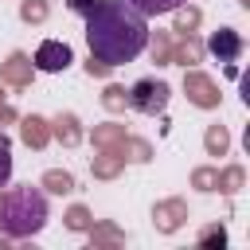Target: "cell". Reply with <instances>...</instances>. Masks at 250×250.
Here are the masks:
<instances>
[{
    "instance_id": "1",
    "label": "cell",
    "mask_w": 250,
    "mask_h": 250,
    "mask_svg": "<svg viewBox=\"0 0 250 250\" xmlns=\"http://www.w3.org/2000/svg\"><path fill=\"white\" fill-rule=\"evenodd\" d=\"M86 43L90 55L109 66L133 62L148 47V16L125 0H98V8L86 12Z\"/></svg>"
},
{
    "instance_id": "2",
    "label": "cell",
    "mask_w": 250,
    "mask_h": 250,
    "mask_svg": "<svg viewBox=\"0 0 250 250\" xmlns=\"http://www.w3.org/2000/svg\"><path fill=\"white\" fill-rule=\"evenodd\" d=\"M47 227V195L31 184L0 195V230L12 238H31Z\"/></svg>"
},
{
    "instance_id": "3",
    "label": "cell",
    "mask_w": 250,
    "mask_h": 250,
    "mask_svg": "<svg viewBox=\"0 0 250 250\" xmlns=\"http://www.w3.org/2000/svg\"><path fill=\"white\" fill-rule=\"evenodd\" d=\"M168 82H160V78H141V82H133V90H129V105L133 109H141V113H160L164 105H168Z\"/></svg>"
},
{
    "instance_id": "4",
    "label": "cell",
    "mask_w": 250,
    "mask_h": 250,
    "mask_svg": "<svg viewBox=\"0 0 250 250\" xmlns=\"http://www.w3.org/2000/svg\"><path fill=\"white\" fill-rule=\"evenodd\" d=\"M31 62H35V70H43V74H59V70H66V66L74 62V51H70L62 39H43Z\"/></svg>"
},
{
    "instance_id": "5",
    "label": "cell",
    "mask_w": 250,
    "mask_h": 250,
    "mask_svg": "<svg viewBox=\"0 0 250 250\" xmlns=\"http://www.w3.org/2000/svg\"><path fill=\"white\" fill-rule=\"evenodd\" d=\"M184 90H188V98H191L195 105H203V109L219 105V90H215V82H211V78H203V74H195V70L184 78Z\"/></svg>"
},
{
    "instance_id": "6",
    "label": "cell",
    "mask_w": 250,
    "mask_h": 250,
    "mask_svg": "<svg viewBox=\"0 0 250 250\" xmlns=\"http://www.w3.org/2000/svg\"><path fill=\"white\" fill-rule=\"evenodd\" d=\"M211 51L219 55V62H230V59H238V51H242V35H238L234 27H219V31L211 35Z\"/></svg>"
},
{
    "instance_id": "7",
    "label": "cell",
    "mask_w": 250,
    "mask_h": 250,
    "mask_svg": "<svg viewBox=\"0 0 250 250\" xmlns=\"http://www.w3.org/2000/svg\"><path fill=\"white\" fill-rule=\"evenodd\" d=\"M0 78H8L12 86H27V82H31V59H27L23 51H12L8 62L0 66Z\"/></svg>"
},
{
    "instance_id": "8",
    "label": "cell",
    "mask_w": 250,
    "mask_h": 250,
    "mask_svg": "<svg viewBox=\"0 0 250 250\" xmlns=\"http://www.w3.org/2000/svg\"><path fill=\"white\" fill-rule=\"evenodd\" d=\"M20 133H23V141H27L31 148H43V145H47V137H51V125H47L43 117H35V113H31V117H23V121H20Z\"/></svg>"
},
{
    "instance_id": "9",
    "label": "cell",
    "mask_w": 250,
    "mask_h": 250,
    "mask_svg": "<svg viewBox=\"0 0 250 250\" xmlns=\"http://www.w3.org/2000/svg\"><path fill=\"white\" fill-rule=\"evenodd\" d=\"M55 137H59L62 145H78V141H82L78 117H74V113H59V117H55Z\"/></svg>"
},
{
    "instance_id": "10",
    "label": "cell",
    "mask_w": 250,
    "mask_h": 250,
    "mask_svg": "<svg viewBox=\"0 0 250 250\" xmlns=\"http://www.w3.org/2000/svg\"><path fill=\"white\" fill-rule=\"evenodd\" d=\"M43 188H47V191H55V195H66V191H74V176H70V172L51 168V172H43Z\"/></svg>"
},
{
    "instance_id": "11",
    "label": "cell",
    "mask_w": 250,
    "mask_h": 250,
    "mask_svg": "<svg viewBox=\"0 0 250 250\" xmlns=\"http://www.w3.org/2000/svg\"><path fill=\"white\" fill-rule=\"evenodd\" d=\"M152 215H156V227H160V230H176L180 219H184V207H180V203H160Z\"/></svg>"
},
{
    "instance_id": "12",
    "label": "cell",
    "mask_w": 250,
    "mask_h": 250,
    "mask_svg": "<svg viewBox=\"0 0 250 250\" xmlns=\"http://www.w3.org/2000/svg\"><path fill=\"white\" fill-rule=\"evenodd\" d=\"M125 4H133L141 16H164V12H176L184 0H125Z\"/></svg>"
},
{
    "instance_id": "13",
    "label": "cell",
    "mask_w": 250,
    "mask_h": 250,
    "mask_svg": "<svg viewBox=\"0 0 250 250\" xmlns=\"http://www.w3.org/2000/svg\"><path fill=\"white\" fill-rule=\"evenodd\" d=\"M121 141H125V129H121V125H102V129H94V145H102V148H121Z\"/></svg>"
},
{
    "instance_id": "14",
    "label": "cell",
    "mask_w": 250,
    "mask_h": 250,
    "mask_svg": "<svg viewBox=\"0 0 250 250\" xmlns=\"http://www.w3.org/2000/svg\"><path fill=\"white\" fill-rule=\"evenodd\" d=\"M20 20L43 23V20H47V0H23V4H20Z\"/></svg>"
},
{
    "instance_id": "15",
    "label": "cell",
    "mask_w": 250,
    "mask_h": 250,
    "mask_svg": "<svg viewBox=\"0 0 250 250\" xmlns=\"http://www.w3.org/2000/svg\"><path fill=\"white\" fill-rule=\"evenodd\" d=\"M12 180V141L0 133V188Z\"/></svg>"
},
{
    "instance_id": "16",
    "label": "cell",
    "mask_w": 250,
    "mask_h": 250,
    "mask_svg": "<svg viewBox=\"0 0 250 250\" xmlns=\"http://www.w3.org/2000/svg\"><path fill=\"white\" fill-rule=\"evenodd\" d=\"M195 23H199V12L195 8H176V31L180 35H191Z\"/></svg>"
},
{
    "instance_id": "17",
    "label": "cell",
    "mask_w": 250,
    "mask_h": 250,
    "mask_svg": "<svg viewBox=\"0 0 250 250\" xmlns=\"http://www.w3.org/2000/svg\"><path fill=\"white\" fill-rule=\"evenodd\" d=\"M102 105H105V109H125V105H129V94H125L121 86H109V90L102 94Z\"/></svg>"
},
{
    "instance_id": "18",
    "label": "cell",
    "mask_w": 250,
    "mask_h": 250,
    "mask_svg": "<svg viewBox=\"0 0 250 250\" xmlns=\"http://www.w3.org/2000/svg\"><path fill=\"white\" fill-rule=\"evenodd\" d=\"M121 160H125V156H117V152H105V160H94V172H98V176H113V172L121 168Z\"/></svg>"
},
{
    "instance_id": "19",
    "label": "cell",
    "mask_w": 250,
    "mask_h": 250,
    "mask_svg": "<svg viewBox=\"0 0 250 250\" xmlns=\"http://www.w3.org/2000/svg\"><path fill=\"white\" fill-rule=\"evenodd\" d=\"M66 227H70V230H86V227H90V211H86V207H70Z\"/></svg>"
},
{
    "instance_id": "20",
    "label": "cell",
    "mask_w": 250,
    "mask_h": 250,
    "mask_svg": "<svg viewBox=\"0 0 250 250\" xmlns=\"http://www.w3.org/2000/svg\"><path fill=\"white\" fill-rule=\"evenodd\" d=\"M223 148H227V133L219 125H211L207 129V152H223Z\"/></svg>"
},
{
    "instance_id": "21",
    "label": "cell",
    "mask_w": 250,
    "mask_h": 250,
    "mask_svg": "<svg viewBox=\"0 0 250 250\" xmlns=\"http://www.w3.org/2000/svg\"><path fill=\"white\" fill-rule=\"evenodd\" d=\"M195 59H199V43H195V39H188V43L180 47V55H176V62H184V66H188V62H195Z\"/></svg>"
},
{
    "instance_id": "22",
    "label": "cell",
    "mask_w": 250,
    "mask_h": 250,
    "mask_svg": "<svg viewBox=\"0 0 250 250\" xmlns=\"http://www.w3.org/2000/svg\"><path fill=\"white\" fill-rule=\"evenodd\" d=\"M125 148L133 152V160H148V145H145V141H129V137H125V141H121V152H125Z\"/></svg>"
},
{
    "instance_id": "23",
    "label": "cell",
    "mask_w": 250,
    "mask_h": 250,
    "mask_svg": "<svg viewBox=\"0 0 250 250\" xmlns=\"http://www.w3.org/2000/svg\"><path fill=\"white\" fill-rule=\"evenodd\" d=\"M168 55H172L168 35H156V43H152V59H156V62H168Z\"/></svg>"
},
{
    "instance_id": "24",
    "label": "cell",
    "mask_w": 250,
    "mask_h": 250,
    "mask_svg": "<svg viewBox=\"0 0 250 250\" xmlns=\"http://www.w3.org/2000/svg\"><path fill=\"white\" fill-rule=\"evenodd\" d=\"M195 184H199V191H215L219 176H215V172H195Z\"/></svg>"
},
{
    "instance_id": "25",
    "label": "cell",
    "mask_w": 250,
    "mask_h": 250,
    "mask_svg": "<svg viewBox=\"0 0 250 250\" xmlns=\"http://www.w3.org/2000/svg\"><path fill=\"white\" fill-rule=\"evenodd\" d=\"M66 8H70V12H78V16H86V12H94V8H98V0H66Z\"/></svg>"
},
{
    "instance_id": "26",
    "label": "cell",
    "mask_w": 250,
    "mask_h": 250,
    "mask_svg": "<svg viewBox=\"0 0 250 250\" xmlns=\"http://www.w3.org/2000/svg\"><path fill=\"white\" fill-rule=\"evenodd\" d=\"M86 70L102 78V74H109V62H102V59H94V55H90V62H86Z\"/></svg>"
},
{
    "instance_id": "27",
    "label": "cell",
    "mask_w": 250,
    "mask_h": 250,
    "mask_svg": "<svg viewBox=\"0 0 250 250\" xmlns=\"http://www.w3.org/2000/svg\"><path fill=\"white\" fill-rule=\"evenodd\" d=\"M203 242H219V246H223V227H211V230H203Z\"/></svg>"
},
{
    "instance_id": "28",
    "label": "cell",
    "mask_w": 250,
    "mask_h": 250,
    "mask_svg": "<svg viewBox=\"0 0 250 250\" xmlns=\"http://www.w3.org/2000/svg\"><path fill=\"white\" fill-rule=\"evenodd\" d=\"M0 98H4V90H0Z\"/></svg>"
}]
</instances>
